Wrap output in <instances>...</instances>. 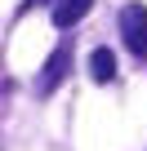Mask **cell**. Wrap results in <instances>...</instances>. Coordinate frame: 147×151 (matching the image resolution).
I'll use <instances>...</instances> for the list:
<instances>
[{
	"label": "cell",
	"instance_id": "cell-5",
	"mask_svg": "<svg viewBox=\"0 0 147 151\" xmlns=\"http://www.w3.org/2000/svg\"><path fill=\"white\" fill-rule=\"evenodd\" d=\"M40 5H54V0H22V9H18V14H31V9H40Z\"/></svg>",
	"mask_w": 147,
	"mask_h": 151
},
{
	"label": "cell",
	"instance_id": "cell-4",
	"mask_svg": "<svg viewBox=\"0 0 147 151\" xmlns=\"http://www.w3.org/2000/svg\"><path fill=\"white\" fill-rule=\"evenodd\" d=\"M89 76H94L98 85H112L116 80V53L112 49H94L89 53Z\"/></svg>",
	"mask_w": 147,
	"mask_h": 151
},
{
	"label": "cell",
	"instance_id": "cell-1",
	"mask_svg": "<svg viewBox=\"0 0 147 151\" xmlns=\"http://www.w3.org/2000/svg\"><path fill=\"white\" fill-rule=\"evenodd\" d=\"M120 36H125V49L134 58H147V9L143 5H125L120 9Z\"/></svg>",
	"mask_w": 147,
	"mask_h": 151
},
{
	"label": "cell",
	"instance_id": "cell-2",
	"mask_svg": "<svg viewBox=\"0 0 147 151\" xmlns=\"http://www.w3.org/2000/svg\"><path fill=\"white\" fill-rule=\"evenodd\" d=\"M67 71H71V45H58V49L45 58L40 76H36V89H40V93H54V89L67 80Z\"/></svg>",
	"mask_w": 147,
	"mask_h": 151
},
{
	"label": "cell",
	"instance_id": "cell-3",
	"mask_svg": "<svg viewBox=\"0 0 147 151\" xmlns=\"http://www.w3.org/2000/svg\"><path fill=\"white\" fill-rule=\"evenodd\" d=\"M89 9H94V0H54V5H49V18H54L58 31H67V27H76Z\"/></svg>",
	"mask_w": 147,
	"mask_h": 151
}]
</instances>
